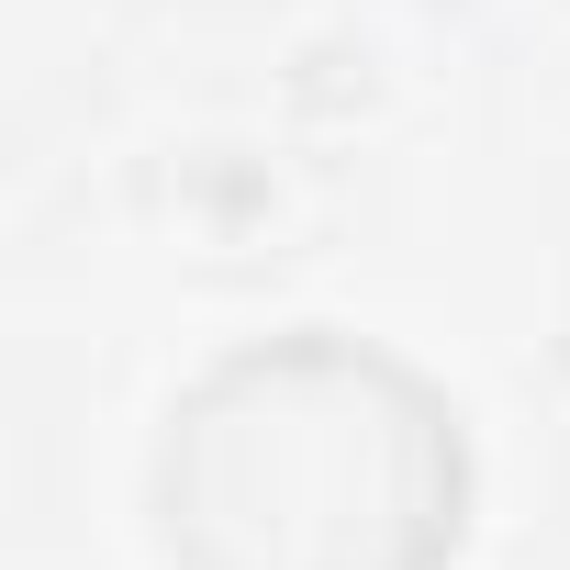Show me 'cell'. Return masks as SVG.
<instances>
[{
	"label": "cell",
	"mask_w": 570,
	"mask_h": 570,
	"mask_svg": "<svg viewBox=\"0 0 570 570\" xmlns=\"http://www.w3.org/2000/svg\"><path fill=\"white\" fill-rule=\"evenodd\" d=\"M179 570H436L459 548L448 403L347 336L224 358L157 459Z\"/></svg>",
	"instance_id": "cell-1"
}]
</instances>
